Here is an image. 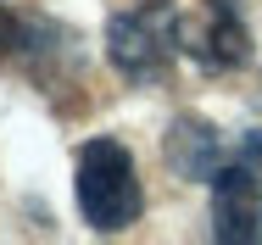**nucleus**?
<instances>
[{
	"label": "nucleus",
	"instance_id": "1",
	"mask_svg": "<svg viewBox=\"0 0 262 245\" xmlns=\"http://www.w3.org/2000/svg\"><path fill=\"white\" fill-rule=\"evenodd\" d=\"M73 195L95 234H123L140 217V173L123 140H90L73 162Z\"/></svg>",
	"mask_w": 262,
	"mask_h": 245
},
{
	"label": "nucleus",
	"instance_id": "2",
	"mask_svg": "<svg viewBox=\"0 0 262 245\" xmlns=\"http://www.w3.org/2000/svg\"><path fill=\"white\" fill-rule=\"evenodd\" d=\"M179 50V17L173 11H123L106 23V56L128 84H157Z\"/></svg>",
	"mask_w": 262,
	"mask_h": 245
},
{
	"label": "nucleus",
	"instance_id": "3",
	"mask_svg": "<svg viewBox=\"0 0 262 245\" xmlns=\"http://www.w3.org/2000/svg\"><path fill=\"white\" fill-rule=\"evenodd\" d=\"M212 190H217V201H212V234L229 240V245L262 240V190L251 179V162L246 167H223L212 179Z\"/></svg>",
	"mask_w": 262,
	"mask_h": 245
},
{
	"label": "nucleus",
	"instance_id": "4",
	"mask_svg": "<svg viewBox=\"0 0 262 245\" xmlns=\"http://www.w3.org/2000/svg\"><path fill=\"white\" fill-rule=\"evenodd\" d=\"M179 50H190L201 67H240L251 56V34L240 11H207V23L179 17Z\"/></svg>",
	"mask_w": 262,
	"mask_h": 245
},
{
	"label": "nucleus",
	"instance_id": "5",
	"mask_svg": "<svg viewBox=\"0 0 262 245\" xmlns=\"http://www.w3.org/2000/svg\"><path fill=\"white\" fill-rule=\"evenodd\" d=\"M167 162H173V173H184L195 184H212L223 173V140H217V128L201 123V117H179L167 128Z\"/></svg>",
	"mask_w": 262,
	"mask_h": 245
},
{
	"label": "nucleus",
	"instance_id": "6",
	"mask_svg": "<svg viewBox=\"0 0 262 245\" xmlns=\"http://www.w3.org/2000/svg\"><path fill=\"white\" fill-rule=\"evenodd\" d=\"M23 34H28V28H23V17H11V11L0 6V56H6V50H17V45H23Z\"/></svg>",
	"mask_w": 262,
	"mask_h": 245
},
{
	"label": "nucleus",
	"instance_id": "7",
	"mask_svg": "<svg viewBox=\"0 0 262 245\" xmlns=\"http://www.w3.org/2000/svg\"><path fill=\"white\" fill-rule=\"evenodd\" d=\"M240 162H251V167L262 173V128H251V134L240 140Z\"/></svg>",
	"mask_w": 262,
	"mask_h": 245
},
{
	"label": "nucleus",
	"instance_id": "8",
	"mask_svg": "<svg viewBox=\"0 0 262 245\" xmlns=\"http://www.w3.org/2000/svg\"><path fill=\"white\" fill-rule=\"evenodd\" d=\"M207 11H240V0H207Z\"/></svg>",
	"mask_w": 262,
	"mask_h": 245
}]
</instances>
